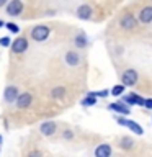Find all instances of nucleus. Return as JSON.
I'll use <instances>...</instances> for the list:
<instances>
[{
  "mask_svg": "<svg viewBox=\"0 0 152 157\" xmlns=\"http://www.w3.org/2000/svg\"><path fill=\"white\" fill-rule=\"evenodd\" d=\"M142 28L144 26L139 23L136 13L127 5V7H123L116 13V17L113 20V23L110 25V28H106V34H110L115 39H126V38L142 34Z\"/></svg>",
  "mask_w": 152,
  "mask_h": 157,
  "instance_id": "nucleus-1",
  "label": "nucleus"
},
{
  "mask_svg": "<svg viewBox=\"0 0 152 157\" xmlns=\"http://www.w3.org/2000/svg\"><path fill=\"white\" fill-rule=\"evenodd\" d=\"M113 3H95V2H87L78 5L75 10V17L85 21H103L108 15L106 7H111Z\"/></svg>",
  "mask_w": 152,
  "mask_h": 157,
  "instance_id": "nucleus-2",
  "label": "nucleus"
},
{
  "mask_svg": "<svg viewBox=\"0 0 152 157\" xmlns=\"http://www.w3.org/2000/svg\"><path fill=\"white\" fill-rule=\"evenodd\" d=\"M120 78H121V83L124 87H134L137 90H146V87H147V90L152 92V85H149V78L141 75L139 71H136L134 67L126 66L121 71Z\"/></svg>",
  "mask_w": 152,
  "mask_h": 157,
  "instance_id": "nucleus-3",
  "label": "nucleus"
},
{
  "mask_svg": "<svg viewBox=\"0 0 152 157\" xmlns=\"http://www.w3.org/2000/svg\"><path fill=\"white\" fill-rule=\"evenodd\" d=\"M129 7L136 13L137 20L142 26H150L152 25V3L150 2H141V3H131Z\"/></svg>",
  "mask_w": 152,
  "mask_h": 157,
  "instance_id": "nucleus-4",
  "label": "nucleus"
},
{
  "mask_svg": "<svg viewBox=\"0 0 152 157\" xmlns=\"http://www.w3.org/2000/svg\"><path fill=\"white\" fill-rule=\"evenodd\" d=\"M64 62H66L67 67L70 69H80L83 64V56L80 54V51L77 49H67L64 52Z\"/></svg>",
  "mask_w": 152,
  "mask_h": 157,
  "instance_id": "nucleus-5",
  "label": "nucleus"
},
{
  "mask_svg": "<svg viewBox=\"0 0 152 157\" xmlns=\"http://www.w3.org/2000/svg\"><path fill=\"white\" fill-rule=\"evenodd\" d=\"M51 31L52 29L49 25H36V26H33L29 29V36H31V39L34 43H44L49 38Z\"/></svg>",
  "mask_w": 152,
  "mask_h": 157,
  "instance_id": "nucleus-6",
  "label": "nucleus"
},
{
  "mask_svg": "<svg viewBox=\"0 0 152 157\" xmlns=\"http://www.w3.org/2000/svg\"><path fill=\"white\" fill-rule=\"evenodd\" d=\"M142 144V142L136 141L134 137L131 136H121V137H116V146L120 147L121 151L124 152H134L139 149V146Z\"/></svg>",
  "mask_w": 152,
  "mask_h": 157,
  "instance_id": "nucleus-7",
  "label": "nucleus"
},
{
  "mask_svg": "<svg viewBox=\"0 0 152 157\" xmlns=\"http://www.w3.org/2000/svg\"><path fill=\"white\" fill-rule=\"evenodd\" d=\"M33 101H34L33 92L26 90V92H23L21 95L18 97V100H17V103H15V105H17L18 110H28V108L33 105Z\"/></svg>",
  "mask_w": 152,
  "mask_h": 157,
  "instance_id": "nucleus-8",
  "label": "nucleus"
},
{
  "mask_svg": "<svg viewBox=\"0 0 152 157\" xmlns=\"http://www.w3.org/2000/svg\"><path fill=\"white\" fill-rule=\"evenodd\" d=\"M116 123H118V124H121V126H124V128H127V129L134 131V134H137V136H142V132H144V129H142L141 124H137V123L132 121V120H127V118L116 116Z\"/></svg>",
  "mask_w": 152,
  "mask_h": 157,
  "instance_id": "nucleus-9",
  "label": "nucleus"
},
{
  "mask_svg": "<svg viewBox=\"0 0 152 157\" xmlns=\"http://www.w3.org/2000/svg\"><path fill=\"white\" fill-rule=\"evenodd\" d=\"M25 10V3L20 2V0H12L10 3H7V7H5V13L8 15V17H20V15L23 13Z\"/></svg>",
  "mask_w": 152,
  "mask_h": 157,
  "instance_id": "nucleus-10",
  "label": "nucleus"
},
{
  "mask_svg": "<svg viewBox=\"0 0 152 157\" xmlns=\"http://www.w3.org/2000/svg\"><path fill=\"white\" fill-rule=\"evenodd\" d=\"M72 44L77 51H83L88 46V36L83 31H75V34L72 36Z\"/></svg>",
  "mask_w": 152,
  "mask_h": 157,
  "instance_id": "nucleus-11",
  "label": "nucleus"
},
{
  "mask_svg": "<svg viewBox=\"0 0 152 157\" xmlns=\"http://www.w3.org/2000/svg\"><path fill=\"white\" fill-rule=\"evenodd\" d=\"M21 95L18 90V87H15V85H8L7 88H5V92H3V101L7 103V105H12V103H17L18 100V97Z\"/></svg>",
  "mask_w": 152,
  "mask_h": 157,
  "instance_id": "nucleus-12",
  "label": "nucleus"
},
{
  "mask_svg": "<svg viewBox=\"0 0 152 157\" xmlns=\"http://www.w3.org/2000/svg\"><path fill=\"white\" fill-rule=\"evenodd\" d=\"M59 131V124L56 121H44L41 126H39V132L46 137H52L56 136V132Z\"/></svg>",
  "mask_w": 152,
  "mask_h": 157,
  "instance_id": "nucleus-13",
  "label": "nucleus"
},
{
  "mask_svg": "<svg viewBox=\"0 0 152 157\" xmlns=\"http://www.w3.org/2000/svg\"><path fill=\"white\" fill-rule=\"evenodd\" d=\"M93 155L95 157H113V146L110 144V142L103 141V142H100V144L95 147Z\"/></svg>",
  "mask_w": 152,
  "mask_h": 157,
  "instance_id": "nucleus-14",
  "label": "nucleus"
},
{
  "mask_svg": "<svg viewBox=\"0 0 152 157\" xmlns=\"http://www.w3.org/2000/svg\"><path fill=\"white\" fill-rule=\"evenodd\" d=\"M26 51H28V39L25 36H20L12 43V52L13 54L20 56V54H25Z\"/></svg>",
  "mask_w": 152,
  "mask_h": 157,
  "instance_id": "nucleus-15",
  "label": "nucleus"
},
{
  "mask_svg": "<svg viewBox=\"0 0 152 157\" xmlns=\"http://www.w3.org/2000/svg\"><path fill=\"white\" fill-rule=\"evenodd\" d=\"M123 103L126 105H137V106H144L146 105V98H142L141 95L131 92L129 95H123Z\"/></svg>",
  "mask_w": 152,
  "mask_h": 157,
  "instance_id": "nucleus-16",
  "label": "nucleus"
},
{
  "mask_svg": "<svg viewBox=\"0 0 152 157\" xmlns=\"http://www.w3.org/2000/svg\"><path fill=\"white\" fill-rule=\"evenodd\" d=\"M49 97L52 98V100H64V98L67 97V87L66 85H56L52 87L51 90H49Z\"/></svg>",
  "mask_w": 152,
  "mask_h": 157,
  "instance_id": "nucleus-17",
  "label": "nucleus"
},
{
  "mask_svg": "<svg viewBox=\"0 0 152 157\" xmlns=\"http://www.w3.org/2000/svg\"><path fill=\"white\" fill-rule=\"evenodd\" d=\"M108 110L115 111V113H120V115L126 116V115H131V108L126 105V103H110L108 105Z\"/></svg>",
  "mask_w": 152,
  "mask_h": 157,
  "instance_id": "nucleus-18",
  "label": "nucleus"
},
{
  "mask_svg": "<svg viewBox=\"0 0 152 157\" xmlns=\"http://www.w3.org/2000/svg\"><path fill=\"white\" fill-rule=\"evenodd\" d=\"M110 93H111V90L105 88V90H98V92H87V95L88 97H93V98H106Z\"/></svg>",
  "mask_w": 152,
  "mask_h": 157,
  "instance_id": "nucleus-19",
  "label": "nucleus"
},
{
  "mask_svg": "<svg viewBox=\"0 0 152 157\" xmlns=\"http://www.w3.org/2000/svg\"><path fill=\"white\" fill-rule=\"evenodd\" d=\"M61 137L66 139V141H72L74 137H75V131H72L70 128H66V129L61 131Z\"/></svg>",
  "mask_w": 152,
  "mask_h": 157,
  "instance_id": "nucleus-20",
  "label": "nucleus"
},
{
  "mask_svg": "<svg viewBox=\"0 0 152 157\" xmlns=\"http://www.w3.org/2000/svg\"><path fill=\"white\" fill-rule=\"evenodd\" d=\"M124 90H126V87L123 85V83H118V85H115V87L111 88V95L113 97H123Z\"/></svg>",
  "mask_w": 152,
  "mask_h": 157,
  "instance_id": "nucleus-21",
  "label": "nucleus"
},
{
  "mask_svg": "<svg viewBox=\"0 0 152 157\" xmlns=\"http://www.w3.org/2000/svg\"><path fill=\"white\" fill-rule=\"evenodd\" d=\"M82 105L83 106H93V105H97V98H93V97H85V98H82Z\"/></svg>",
  "mask_w": 152,
  "mask_h": 157,
  "instance_id": "nucleus-22",
  "label": "nucleus"
},
{
  "mask_svg": "<svg viewBox=\"0 0 152 157\" xmlns=\"http://www.w3.org/2000/svg\"><path fill=\"white\" fill-rule=\"evenodd\" d=\"M0 46H3V48H10L12 44H10V38L8 36H2L0 38Z\"/></svg>",
  "mask_w": 152,
  "mask_h": 157,
  "instance_id": "nucleus-23",
  "label": "nucleus"
},
{
  "mask_svg": "<svg viewBox=\"0 0 152 157\" xmlns=\"http://www.w3.org/2000/svg\"><path fill=\"white\" fill-rule=\"evenodd\" d=\"M7 28H8V31H12V33H18L20 31V28L15 23H7Z\"/></svg>",
  "mask_w": 152,
  "mask_h": 157,
  "instance_id": "nucleus-24",
  "label": "nucleus"
},
{
  "mask_svg": "<svg viewBox=\"0 0 152 157\" xmlns=\"http://www.w3.org/2000/svg\"><path fill=\"white\" fill-rule=\"evenodd\" d=\"M26 157H43V152H41V151H38V149H33Z\"/></svg>",
  "mask_w": 152,
  "mask_h": 157,
  "instance_id": "nucleus-25",
  "label": "nucleus"
},
{
  "mask_svg": "<svg viewBox=\"0 0 152 157\" xmlns=\"http://www.w3.org/2000/svg\"><path fill=\"white\" fill-rule=\"evenodd\" d=\"M147 110H152V98H146V105H144Z\"/></svg>",
  "mask_w": 152,
  "mask_h": 157,
  "instance_id": "nucleus-26",
  "label": "nucleus"
},
{
  "mask_svg": "<svg viewBox=\"0 0 152 157\" xmlns=\"http://www.w3.org/2000/svg\"><path fill=\"white\" fill-rule=\"evenodd\" d=\"M0 7H7V2H5V0H0Z\"/></svg>",
  "mask_w": 152,
  "mask_h": 157,
  "instance_id": "nucleus-27",
  "label": "nucleus"
},
{
  "mask_svg": "<svg viewBox=\"0 0 152 157\" xmlns=\"http://www.w3.org/2000/svg\"><path fill=\"white\" fill-rule=\"evenodd\" d=\"M3 26V21H2V20H0V28H2Z\"/></svg>",
  "mask_w": 152,
  "mask_h": 157,
  "instance_id": "nucleus-28",
  "label": "nucleus"
},
{
  "mask_svg": "<svg viewBox=\"0 0 152 157\" xmlns=\"http://www.w3.org/2000/svg\"><path fill=\"white\" fill-rule=\"evenodd\" d=\"M0 144H2V136H0Z\"/></svg>",
  "mask_w": 152,
  "mask_h": 157,
  "instance_id": "nucleus-29",
  "label": "nucleus"
}]
</instances>
